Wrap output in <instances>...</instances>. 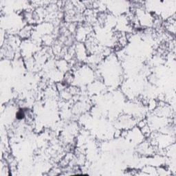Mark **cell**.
Masks as SVG:
<instances>
[{
    "mask_svg": "<svg viewBox=\"0 0 176 176\" xmlns=\"http://www.w3.org/2000/svg\"><path fill=\"white\" fill-rule=\"evenodd\" d=\"M31 30H31L30 26L25 27L24 28H23L19 32V36L21 37V38L27 39L28 37H30V35H31Z\"/></svg>",
    "mask_w": 176,
    "mask_h": 176,
    "instance_id": "6da1fadb",
    "label": "cell"
}]
</instances>
